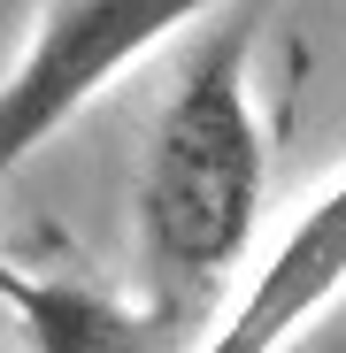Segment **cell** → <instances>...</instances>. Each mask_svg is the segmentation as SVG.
<instances>
[{"label":"cell","instance_id":"6da1fadb","mask_svg":"<svg viewBox=\"0 0 346 353\" xmlns=\"http://www.w3.org/2000/svg\"><path fill=\"white\" fill-rule=\"evenodd\" d=\"M247 46H254V16H231L193 54L139 169V261L154 292L146 315H162L169 330L208 315L269 192V139L247 100Z\"/></svg>","mask_w":346,"mask_h":353},{"label":"cell","instance_id":"7a4b0ae2","mask_svg":"<svg viewBox=\"0 0 346 353\" xmlns=\"http://www.w3.org/2000/svg\"><path fill=\"white\" fill-rule=\"evenodd\" d=\"M239 0H46L23 62L0 77V185L124 77L162 39Z\"/></svg>","mask_w":346,"mask_h":353},{"label":"cell","instance_id":"3957f363","mask_svg":"<svg viewBox=\"0 0 346 353\" xmlns=\"http://www.w3.org/2000/svg\"><path fill=\"white\" fill-rule=\"evenodd\" d=\"M338 284H346V169H338V185L277 239V254L262 261L254 292L223 315V330L200 353H285V338L338 300Z\"/></svg>","mask_w":346,"mask_h":353},{"label":"cell","instance_id":"277c9868","mask_svg":"<svg viewBox=\"0 0 346 353\" xmlns=\"http://www.w3.org/2000/svg\"><path fill=\"white\" fill-rule=\"evenodd\" d=\"M39 300H46V276H39V269H23L16 254H0V307H8L16 323H31V315H39Z\"/></svg>","mask_w":346,"mask_h":353}]
</instances>
